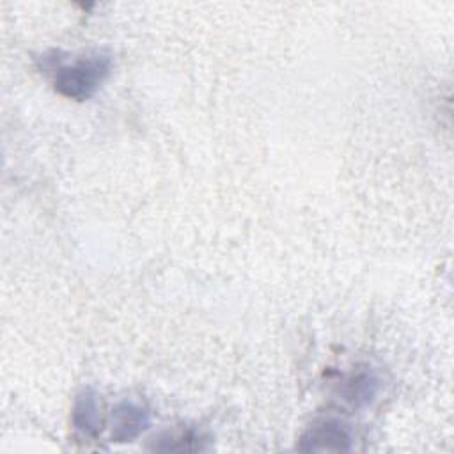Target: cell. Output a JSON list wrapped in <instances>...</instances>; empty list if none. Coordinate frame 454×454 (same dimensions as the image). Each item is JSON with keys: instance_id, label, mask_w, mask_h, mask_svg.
<instances>
[{"instance_id": "obj_1", "label": "cell", "mask_w": 454, "mask_h": 454, "mask_svg": "<svg viewBox=\"0 0 454 454\" xmlns=\"http://www.w3.org/2000/svg\"><path fill=\"white\" fill-rule=\"evenodd\" d=\"M112 59L108 55L92 53L78 57L69 64L53 67V87L69 99L83 101L96 94L103 82L110 76Z\"/></svg>"}, {"instance_id": "obj_2", "label": "cell", "mask_w": 454, "mask_h": 454, "mask_svg": "<svg viewBox=\"0 0 454 454\" xmlns=\"http://www.w3.org/2000/svg\"><path fill=\"white\" fill-rule=\"evenodd\" d=\"M298 449L305 452H344L351 449V434L342 422L335 419H319L305 429Z\"/></svg>"}, {"instance_id": "obj_3", "label": "cell", "mask_w": 454, "mask_h": 454, "mask_svg": "<svg viewBox=\"0 0 454 454\" xmlns=\"http://www.w3.org/2000/svg\"><path fill=\"white\" fill-rule=\"evenodd\" d=\"M151 417L145 406L135 401H121L110 417L112 440L114 442H131L140 436L149 427Z\"/></svg>"}, {"instance_id": "obj_4", "label": "cell", "mask_w": 454, "mask_h": 454, "mask_svg": "<svg viewBox=\"0 0 454 454\" xmlns=\"http://www.w3.org/2000/svg\"><path fill=\"white\" fill-rule=\"evenodd\" d=\"M73 424L80 433L87 436H94L101 431V403L94 390L87 388L82 394H78L73 408Z\"/></svg>"}, {"instance_id": "obj_5", "label": "cell", "mask_w": 454, "mask_h": 454, "mask_svg": "<svg viewBox=\"0 0 454 454\" xmlns=\"http://www.w3.org/2000/svg\"><path fill=\"white\" fill-rule=\"evenodd\" d=\"M207 436L193 429H174L165 431L153 442V450L161 452H192V450H206Z\"/></svg>"}, {"instance_id": "obj_6", "label": "cell", "mask_w": 454, "mask_h": 454, "mask_svg": "<svg viewBox=\"0 0 454 454\" xmlns=\"http://www.w3.org/2000/svg\"><path fill=\"white\" fill-rule=\"evenodd\" d=\"M378 390V380L371 372H356L346 380L344 399L355 406H362L372 401Z\"/></svg>"}]
</instances>
